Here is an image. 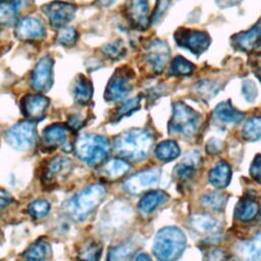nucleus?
Segmentation results:
<instances>
[{
  "label": "nucleus",
  "instance_id": "nucleus-1",
  "mask_svg": "<svg viewBox=\"0 0 261 261\" xmlns=\"http://www.w3.org/2000/svg\"><path fill=\"white\" fill-rule=\"evenodd\" d=\"M153 145V136L142 128L127 129L119 134L113 142V149L120 158L140 162L145 160Z\"/></svg>",
  "mask_w": 261,
  "mask_h": 261
},
{
  "label": "nucleus",
  "instance_id": "nucleus-2",
  "mask_svg": "<svg viewBox=\"0 0 261 261\" xmlns=\"http://www.w3.org/2000/svg\"><path fill=\"white\" fill-rule=\"evenodd\" d=\"M187 239L184 231L175 226L161 228L153 244V254L159 261H176L184 253Z\"/></svg>",
  "mask_w": 261,
  "mask_h": 261
},
{
  "label": "nucleus",
  "instance_id": "nucleus-3",
  "mask_svg": "<svg viewBox=\"0 0 261 261\" xmlns=\"http://www.w3.org/2000/svg\"><path fill=\"white\" fill-rule=\"evenodd\" d=\"M106 197V189L101 184H94L84 188L68 203L70 216L79 221L86 219L102 203Z\"/></svg>",
  "mask_w": 261,
  "mask_h": 261
},
{
  "label": "nucleus",
  "instance_id": "nucleus-4",
  "mask_svg": "<svg viewBox=\"0 0 261 261\" xmlns=\"http://www.w3.org/2000/svg\"><path fill=\"white\" fill-rule=\"evenodd\" d=\"M76 156L89 165H99L105 161L110 151L107 138L97 134H84L74 143Z\"/></svg>",
  "mask_w": 261,
  "mask_h": 261
},
{
  "label": "nucleus",
  "instance_id": "nucleus-5",
  "mask_svg": "<svg viewBox=\"0 0 261 261\" xmlns=\"http://www.w3.org/2000/svg\"><path fill=\"white\" fill-rule=\"evenodd\" d=\"M168 126L172 133L192 138L201 126V115L184 102H175Z\"/></svg>",
  "mask_w": 261,
  "mask_h": 261
},
{
  "label": "nucleus",
  "instance_id": "nucleus-6",
  "mask_svg": "<svg viewBox=\"0 0 261 261\" xmlns=\"http://www.w3.org/2000/svg\"><path fill=\"white\" fill-rule=\"evenodd\" d=\"M5 137L12 148L18 151L29 150L37 142L36 125L30 120L17 122L7 130Z\"/></svg>",
  "mask_w": 261,
  "mask_h": 261
},
{
  "label": "nucleus",
  "instance_id": "nucleus-7",
  "mask_svg": "<svg viewBox=\"0 0 261 261\" xmlns=\"http://www.w3.org/2000/svg\"><path fill=\"white\" fill-rule=\"evenodd\" d=\"M133 72L126 67L118 68L109 80L105 91V100L108 102H119L123 100L133 88Z\"/></svg>",
  "mask_w": 261,
  "mask_h": 261
},
{
  "label": "nucleus",
  "instance_id": "nucleus-8",
  "mask_svg": "<svg viewBox=\"0 0 261 261\" xmlns=\"http://www.w3.org/2000/svg\"><path fill=\"white\" fill-rule=\"evenodd\" d=\"M71 169L72 162L70 159L64 156H56L46 164L42 182L46 187H56L66 179Z\"/></svg>",
  "mask_w": 261,
  "mask_h": 261
},
{
  "label": "nucleus",
  "instance_id": "nucleus-9",
  "mask_svg": "<svg viewBox=\"0 0 261 261\" xmlns=\"http://www.w3.org/2000/svg\"><path fill=\"white\" fill-rule=\"evenodd\" d=\"M174 38L178 46L189 50L195 55L202 54L211 43V39L207 33L187 29L178 30Z\"/></svg>",
  "mask_w": 261,
  "mask_h": 261
},
{
  "label": "nucleus",
  "instance_id": "nucleus-10",
  "mask_svg": "<svg viewBox=\"0 0 261 261\" xmlns=\"http://www.w3.org/2000/svg\"><path fill=\"white\" fill-rule=\"evenodd\" d=\"M160 179V170L158 168H150L139 171L129 176L124 182V190L133 195H139L146 190L155 187Z\"/></svg>",
  "mask_w": 261,
  "mask_h": 261
},
{
  "label": "nucleus",
  "instance_id": "nucleus-11",
  "mask_svg": "<svg viewBox=\"0 0 261 261\" xmlns=\"http://www.w3.org/2000/svg\"><path fill=\"white\" fill-rule=\"evenodd\" d=\"M43 11L47 15L51 25L61 28L71 21L75 13V6L64 1H53L44 5Z\"/></svg>",
  "mask_w": 261,
  "mask_h": 261
},
{
  "label": "nucleus",
  "instance_id": "nucleus-12",
  "mask_svg": "<svg viewBox=\"0 0 261 261\" xmlns=\"http://www.w3.org/2000/svg\"><path fill=\"white\" fill-rule=\"evenodd\" d=\"M53 60L49 56L41 58L32 72V87L39 92L47 91L53 83Z\"/></svg>",
  "mask_w": 261,
  "mask_h": 261
},
{
  "label": "nucleus",
  "instance_id": "nucleus-13",
  "mask_svg": "<svg viewBox=\"0 0 261 261\" xmlns=\"http://www.w3.org/2000/svg\"><path fill=\"white\" fill-rule=\"evenodd\" d=\"M169 58V47L162 40L153 41L147 49L146 62L150 69L159 74L163 71Z\"/></svg>",
  "mask_w": 261,
  "mask_h": 261
},
{
  "label": "nucleus",
  "instance_id": "nucleus-14",
  "mask_svg": "<svg viewBox=\"0 0 261 261\" xmlns=\"http://www.w3.org/2000/svg\"><path fill=\"white\" fill-rule=\"evenodd\" d=\"M49 105V100L42 95H27L20 101L22 114L32 122L44 118Z\"/></svg>",
  "mask_w": 261,
  "mask_h": 261
},
{
  "label": "nucleus",
  "instance_id": "nucleus-15",
  "mask_svg": "<svg viewBox=\"0 0 261 261\" xmlns=\"http://www.w3.org/2000/svg\"><path fill=\"white\" fill-rule=\"evenodd\" d=\"M15 36L21 41L37 40L45 36V28L39 18L27 16L17 21Z\"/></svg>",
  "mask_w": 261,
  "mask_h": 261
},
{
  "label": "nucleus",
  "instance_id": "nucleus-16",
  "mask_svg": "<svg viewBox=\"0 0 261 261\" xmlns=\"http://www.w3.org/2000/svg\"><path fill=\"white\" fill-rule=\"evenodd\" d=\"M69 127H66L60 123H53L48 125L43 132V138L45 143L54 148H62L68 152L71 150V144L68 140Z\"/></svg>",
  "mask_w": 261,
  "mask_h": 261
},
{
  "label": "nucleus",
  "instance_id": "nucleus-17",
  "mask_svg": "<svg viewBox=\"0 0 261 261\" xmlns=\"http://www.w3.org/2000/svg\"><path fill=\"white\" fill-rule=\"evenodd\" d=\"M126 16L130 23L140 30H145L149 24L148 0H127L125 3Z\"/></svg>",
  "mask_w": 261,
  "mask_h": 261
},
{
  "label": "nucleus",
  "instance_id": "nucleus-18",
  "mask_svg": "<svg viewBox=\"0 0 261 261\" xmlns=\"http://www.w3.org/2000/svg\"><path fill=\"white\" fill-rule=\"evenodd\" d=\"M232 43L243 51L261 48V27L255 25L246 32L234 35L232 37Z\"/></svg>",
  "mask_w": 261,
  "mask_h": 261
},
{
  "label": "nucleus",
  "instance_id": "nucleus-19",
  "mask_svg": "<svg viewBox=\"0 0 261 261\" xmlns=\"http://www.w3.org/2000/svg\"><path fill=\"white\" fill-rule=\"evenodd\" d=\"M214 117L222 124H236L245 118V114L236 109L229 101L219 103L213 110Z\"/></svg>",
  "mask_w": 261,
  "mask_h": 261
},
{
  "label": "nucleus",
  "instance_id": "nucleus-20",
  "mask_svg": "<svg viewBox=\"0 0 261 261\" xmlns=\"http://www.w3.org/2000/svg\"><path fill=\"white\" fill-rule=\"evenodd\" d=\"M231 178V169L230 166L224 162H218L213 168L210 169L208 174L209 182L212 187L216 189H224L226 188Z\"/></svg>",
  "mask_w": 261,
  "mask_h": 261
},
{
  "label": "nucleus",
  "instance_id": "nucleus-21",
  "mask_svg": "<svg viewBox=\"0 0 261 261\" xmlns=\"http://www.w3.org/2000/svg\"><path fill=\"white\" fill-rule=\"evenodd\" d=\"M168 200V194L161 190H155L147 193L139 202L138 208L144 215L151 214L158 206Z\"/></svg>",
  "mask_w": 261,
  "mask_h": 261
},
{
  "label": "nucleus",
  "instance_id": "nucleus-22",
  "mask_svg": "<svg viewBox=\"0 0 261 261\" xmlns=\"http://www.w3.org/2000/svg\"><path fill=\"white\" fill-rule=\"evenodd\" d=\"M260 206L255 198L246 196L236 206V217L243 222L253 220L259 213Z\"/></svg>",
  "mask_w": 261,
  "mask_h": 261
},
{
  "label": "nucleus",
  "instance_id": "nucleus-23",
  "mask_svg": "<svg viewBox=\"0 0 261 261\" xmlns=\"http://www.w3.org/2000/svg\"><path fill=\"white\" fill-rule=\"evenodd\" d=\"M71 92L75 102L77 104L85 105L88 102H90L92 99L93 86L86 76H84L83 74H80L75 77L74 82L72 83Z\"/></svg>",
  "mask_w": 261,
  "mask_h": 261
},
{
  "label": "nucleus",
  "instance_id": "nucleus-24",
  "mask_svg": "<svg viewBox=\"0 0 261 261\" xmlns=\"http://www.w3.org/2000/svg\"><path fill=\"white\" fill-rule=\"evenodd\" d=\"M130 169L129 163L122 158H113L103 164L101 175L109 180H115L123 176Z\"/></svg>",
  "mask_w": 261,
  "mask_h": 261
},
{
  "label": "nucleus",
  "instance_id": "nucleus-25",
  "mask_svg": "<svg viewBox=\"0 0 261 261\" xmlns=\"http://www.w3.org/2000/svg\"><path fill=\"white\" fill-rule=\"evenodd\" d=\"M200 159V154L197 151L189 152L181 160V162L175 166V174L182 179L191 178L195 173L196 167L199 164Z\"/></svg>",
  "mask_w": 261,
  "mask_h": 261
},
{
  "label": "nucleus",
  "instance_id": "nucleus-26",
  "mask_svg": "<svg viewBox=\"0 0 261 261\" xmlns=\"http://www.w3.org/2000/svg\"><path fill=\"white\" fill-rule=\"evenodd\" d=\"M51 255V246L45 240H38L23 253L24 261H48Z\"/></svg>",
  "mask_w": 261,
  "mask_h": 261
},
{
  "label": "nucleus",
  "instance_id": "nucleus-27",
  "mask_svg": "<svg viewBox=\"0 0 261 261\" xmlns=\"http://www.w3.org/2000/svg\"><path fill=\"white\" fill-rule=\"evenodd\" d=\"M240 255L242 261H261V231L245 242Z\"/></svg>",
  "mask_w": 261,
  "mask_h": 261
},
{
  "label": "nucleus",
  "instance_id": "nucleus-28",
  "mask_svg": "<svg viewBox=\"0 0 261 261\" xmlns=\"http://www.w3.org/2000/svg\"><path fill=\"white\" fill-rule=\"evenodd\" d=\"M190 225L199 232H215L219 228L217 220L209 214L197 213L189 218Z\"/></svg>",
  "mask_w": 261,
  "mask_h": 261
},
{
  "label": "nucleus",
  "instance_id": "nucleus-29",
  "mask_svg": "<svg viewBox=\"0 0 261 261\" xmlns=\"http://www.w3.org/2000/svg\"><path fill=\"white\" fill-rule=\"evenodd\" d=\"M180 154V149L177 143L173 140H165L155 148V156L158 160L168 162L176 159Z\"/></svg>",
  "mask_w": 261,
  "mask_h": 261
},
{
  "label": "nucleus",
  "instance_id": "nucleus-30",
  "mask_svg": "<svg viewBox=\"0 0 261 261\" xmlns=\"http://www.w3.org/2000/svg\"><path fill=\"white\" fill-rule=\"evenodd\" d=\"M227 196L220 192L211 191L200 198L201 206L208 211H221L227 202Z\"/></svg>",
  "mask_w": 261,
  "mask_h": 261
},
{
  "label": "nucleus",
  "instance_id": "nucleus-31",
  "mask_svg": "<svg viewBox=\"0 0 261 261\" xmlns=\"http://www.w3.org/2000/svg\"><path fill=\"white\" fill-rule=\"evenodd\" d=\"M136 251L135 243H124L109 249L107 261H128Z\"/></svg>",
  "mask_w": 261,
  "mask_h": 261
},
{
  "label": "nucleus",
  "instance_id": "nucleus-32",
  "mask_svg": "<svg viewBox=\"0 0 261 261\" xmlns=\"http://www.w3.org/2000/svg\"><path fill=\"white\" fill-rule=\"evenodd\" d=\"M242 136L244 140L255 142L261 139V116H253L249 118L243 128Z\"/></svg>",
  "mask_w": 261,
  "mask_h": 261
},
{
  "label": "nucleus",
  "instance_id": "nucleus-33",
  "mask_svg": "<svg viewBox=\"0 0 261 261\" xmlns=\"http://www.w3.org/2000/svg\"><path fill=\"white\" fill-rule=\"evenodd\" d=\"M18 8L13 1L0 2V24L9 27L15 22Z\"/></svg>",
  "mask_w": 261,
  "mask_h": 261
},
{
  "label": "nucleus",
  "instance_id": "nucleus-34",
  "mask_svg": "<svg viewBox=\"0 0 261 261\" xmlns=\"http://www.w3.org/2000/svg\"><path fill=\"white\" fill-rule=\"evenodd\" d=\"M194 69H195V66L192 62H190L182 56H176L171 61L169 72L172 75L184 76V75L192 74Z\"/></svg>",
  "mask_w": 261,
  "mask_h": 261
},
{
  "label": "nucleus",
  "instance_id": "nucleus-35",
  "mask_svg": "<svg viewBox=\"0 0 261 261\" xmlns=\"http://www.w3.org/2000/svg\"><path fill=\"white\" fill-rule=\"evenodd\" d=\"M101 248L95 242H87L79 253V261H98Z\"/></svg>",
  "mask_w": 261,
  "mask_h": 261
},
{
  "label": "nucleus",
  "instance_id": "nucleus-36",
  "mask_svg": "<svg viewBox=\"0 0 261 261\" xmlns=\"http://www.w3.org/2000/svg\"><path fill=\"white\" fill-rule=\"evenodd\" d=\"M29 214L34 218V219H39L43 218L46 215H48L50 211V204L48 201L39 199L34 202H32L29 207H28Z\"/></svg>",
  "mask_w": 261,
  "mask_h": 261
},
{
  "label": "nucleus",
  "instance_id": "nucleus-37",
  "mask_svg": "<svg viewBox=\"0 0 261 261\" xmlns=\"http://www.w3.org/2000/svg\"><path fill=\"white\" fill-rule=\"evenodd\" d=\"M140 102H141V98L140 97H135L132 99H128L127 101H125L116 111V113L114 114L113 120L117 121L120 118L126 116V115H130L133 112L137 111L140 108Z\"/></svg>",
  "mask_w": 261,
  "mask_h": 261
},
{
  "label": "nucleus",
  "instance_id": "nucleus-38",
  "mask_svg": "<svg viewBox=\"0 0 261 261\" xmlns=\"http://www.w3.org/2000/svg\"><path fill=\"white\" fill-rule=\"evenodd\" d=\"M77 39L76 31L72 28H63L56 37V41L63 46H70L75 43Z\"/></svg>",
  "mask_w": 261,
  "mask_h": 261
},
{
  "label": "nucleus",
  "instance_id": "nucleus-39",
  "mask_svg": "<svg viewBox=\"0 0 261 261\" xmlns=\"http://www.w3.org/2000/svg\"><path fill=\"white\" fill-rule=\"evenodd\" d=\"M103 52H104V54H105L108 58H111V59H118V58H120V57L124 54L125 50H124V47H123L122 42L116 41V42L108 43V44L103 48Z\"/></svg>",
  "mask_w": 261,
  "mask_h": 261
},
{
  "label": "nucleus",
  "instance_id": "nucleus-40",
  "mask_svg": "<svg viewBox=\"0 0 261 261\" xmlns=\"http://www.w3.org/2000/svg\"><path fill=\"white\" fill-rule=\"evenodd\" d=\"M242 89H243V95L248 102L255 101V99L258 95V90H257L256 85L252 81H250V80L244 81Z\"/></svg>",
  "mask_w": 261,
  "mask_h": 261
},
{
  "label": "nucleus",
  "instance_id": "nucleus-41",
  "mask_svg": "<svg viewBox=\"0 0 261 261\" xmlns=\"http://www.w3.org/2000/svg\"><path fill=\"white\" fill-rule=\"evenodd\" d=\"M170 4V0H157V5L155 7V10L152 15V22L157 23L160 21V19L165 14L166 10L168 9V6Z\"/></svg>",
  "mask_w": 261,
  "mask_h": 261
},
{
  "label": "nucleus",
  "instance_id": "nucleus-42",
  "mask_svg": "<svg viewBox=\"0 0 261 261\" xmlns=\"http://www.w3.org/2000/svg\"><path fill=\"white\" fill-rule=\"evenodd\" d=\"M250 174L255 181L261 184V154H257L254 157L250 166Z\"/></svg>",
  "mask_w": 261,
  "mask_h": 261
},
{
  "label": "nucleus",
  "instance_id": "nucleus-43",
  "mask_svg": "<svg viewBox=\"0 0 261 261\" xmlns=\"http://www.w3.org/2000/svg\"><path fill=\"white\" fill-rule=\"evenodd\" d=\"M197 90H198L199 93H201V96H202V97H206V96L211 97V96L214 95L213 91H215V92L217 91V90H215V89L213 88L212 83H206V82L200 83V84L197 86Z\"/></svg>",
  "mask_w": 261,
  "mask_h": 261
},
{
  "label": "nucleus",
  "instance_id": "nucleus-44",
  "mask_svg": "<svg viewBox=\"0 0 261 261\" xmlns=\"http://www.w3.org/2000/svg\"><path fill=\"white\" fill-rule=\"evenodd\" d=\"M208 260L209 261H229V257L224 251L220 249H216L209 253Z\"/></svg>",
  "mask_w": 261,
  "mask_h": 261
},
{
  "label": "nucleus",
  "instance_id": "nucleus-45",
  "mask_svg": "<svg viewBox=\"0 0 261 261\" xmlns=\"http://www.w3.org/2000/svg\"><path fill=\"white\" fill-rule=\"evenodd\" d=\"M221 147H222V142H221L220 140L211 139V140L207 143V145H206V150H207V152L210 153V154H215V153L220 152Z\"/></svg>",
  "mask_w": 261,
  "mask_h": 261
},
{
  "label": "nucleus",
  "instance_id": "nucleus-46",
  "mask_svg": "<svg viewBox=\"0 0 261 261\" xmlns=\"http://www.w3.org/2000/svg\"><path fill=\"white\" fill-rule=\"evenodd\" d=\"M68 127L71 129H79L84 125V121L81 116L77 115H72L68 118Z\"/></svg>",
  "mask_w": 261,
  "mask_h": 261
},
{
  "label": "nucleus",
  "instance_id": "nucleus-47",
  "mask_svg": "<svg viewBox=\"0 0 261 261\" xmlns=\"http://www.w3.org/2000/svg\"><path fill=\"white\" fill-rule=\"evenodd\" d=\"M12 202V198L5 191L0 190V210L8 206Z\"/></svg>",
  "mask_w": 261,
  "mask_h": 261
},
{
  "label": "nucleus",
  "instance_id": "nucleus-48",
  "mask_svg": "<svg viewBox=\"0 0 261 261\" xmlns=\"http://www.w3.org/2000/svg\"><path fill=\"white\" fill-rule=\"evenodd\" d=\"M217 5L219 7H222V8H226V7H230V6H233V5H237L238 3H240L242 0H214Z\"/></svg>",
  "mask_w": 261,
  "mask_h": 261
},
{
  "label": "nucleus",
  "instance_id": "nucleus-49",
  "mask_svg": "<svg viewBox=\"0 0 261 261\" xmlns=\"http://www.w3.org/2000/svg\"><path fill=\"white\" fill-rule=\"evenodd\" d=\"M136 261H152L151 257L146 253H141L136 257Z\"/></svg>",
  "mask_w": 261,
  "mask_h": 261
},
{
  "label": "nucleus",
  "instance_id": "nucleus-50",
  "mask_svg": "<svg viewBox=\"0 0 261 261\" xmlns=\"http://www.w3.org/2000/svg\"><path fill=\"white\" fill-rule=\"evenodd\" d=\"M116 0H99V3L103 6H109L111 4H113Z\"/></svg>",
  "mask_w": 261,
  "mask_h": 261
},
{
  "label": "nucleus",
  "instance_id": "nucleus-51",
  "mask_svg": "<svg viewBox=\"0 0 261 261\" xmlns=\"http://www.w3.org/2000/svg\"><path fill=\"white\" fill-rule=\"evenodd\" d=\"M255 72H256L255 74L257 75V77H258V79L261 81V64H260L258 67H257V69L255 70Z\"/></svg>",
  "mask_w": 261,
  "mask_h": 261
}]
</instances>
